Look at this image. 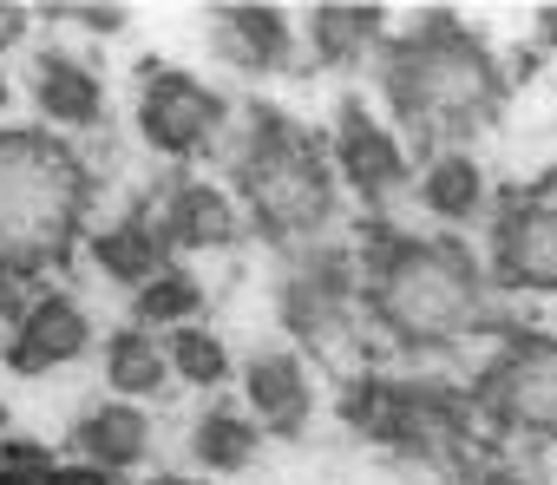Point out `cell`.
<instances>
[{"label":"cell","instance_id":"6da1fadb","mask_svg":"<svg viewBox=\"0 0 557 485\" xmlns=\"http://www.w3.org/2000/svg\"><path fill=\"white\" fill-rule=\"evenodd\" d=\"M361 302L394 348L446 355L485 322L492 276L459 236H381L361 263Z\"/></svg>","mask_w":557,"mask_h":485},{"label":"cell","instance_id":"7a4b0ae2","mask_svg":"<svg viewBox=\"0 0 557 485\" xmlns=\"http://www.w3.org/2000/svg\"><path fill=\"white\" fill-rule=\"evenodd\" d=\"M92 210V171L47 125L0 132V283H27L73 257Z\"/></svg>","mask_w":557,"mask_h":485},{"label":"cell","instance_id":"3957f363","mask_svg":"<svg viewBox=\"0 0 557 485\" xmlns=\"http://www.w3.org/2000/svg\"><path fill=\"white\" fill-rule=\"evenodd\" d=\"M381 99L407 125L466 138L498 112L505 73H498V53L459 14H420L407 34H387L381 47Z\"/></svg>","mask_w":557,"mask_h":485},{"label":"cell","instance_id":"277c9868","mask_svg":"<svg viewBox=\"0 0 557 485\" xmlns=\"http://www.w3.org/2000/svg\"><path fill=\"white\" fill-rule=\"evenodd\" d=\"M230 190L256 229L283 242H309L335 216V158L289 112L249 105V125L230 145Z\"/></svg>","mask_w":557,"mask_h":485},{"label":"cell","instance_id":"5b68a950","mask_svg":"<svg viewBox=\"0 0 557 485\" xmlns=\"http://www.w3.org/2000/svg\"><path fill=\"white\" fill-rule=\"evenodd\" d=\"M342 420L368 446H387V452H407V459H459L472 446L479 400H466L459 387H433V381L361 374L342 394Z\"/></svg>","mask_w":557,"mask_h":485},{"label":"cell","instance_id":"8992f818","mask_svg":"<svg viewBox=\"0 0 557 485\" xmlns=\"http://www.w3.org/2000/svg\"><path fill=\"white\" fill-rule=\"evenodd\" d=\"M472 400L498 433L557 446V335H511L485 361Z\"/></svg>","mask_w":557,"mask_h":485},{"label":"cell","instance_id":"52a82bcc","mask_svg":"<svg viewBox=\"0 0 557 485\" xmlns=\"http://www.w3.org/2000/svg\"><path fill=\"white\" fill-rule=\"evenodd\" d=\"M138 138L158 158L190 164V158H203L230 138V99L210 79L184 73V66H158L138 86Z\"/></svg>","mask_w":557,"mask_h":485},{"label":"cell","instance_id":"ba28073f","mask_svg":"<svg viewBox=\"0 0 557 485\" xmlns=\"http://www.w3.org/2000/svg\"><path fill=\"white\" fill-rule=\"evenodd\" d=\"M355 289H361V276L348 270V257L309 250L283 276V289H275V322H283L289 341L329 355V348H342L355 335Z\"/></svg>","mask_w":557,"mask_h":485},{"label":"cell","instance_id":"9c48e42d","mask_svg":"<svg viewBox=\"0 0 557 485\" xmlns=\"http://www.w3.org/2000/svg\"><path fill=\"white\" fill-rule=\"evenodd\" d=\"M492 276L518 296H557V197L531 190L492 216Z\"/></svg>","mask_w":557,"mask_h":485},{"label":"cell","instance_id":"30bf717a","mask_svg":"<svg viewBox=\"0 0 557 485\" xmlns=\"http://www.w3.org/2000/svg\"><path fill=\"white\" fill-rule=\"evenodd\" d=\"M329 158H335V177H342L361 203H387V197H400L407 177H413V171H407V151H400V138H394V125L374 119L368 105H342Z\"/></svg>","mask_w":557,"mask_h":485},{"label":"cell","instance_id":"8fae6325","mask_svg":"<svg viewBox=\"0 0 557 485\" xmlns=\"http://www.w3.org/2000/svg\"><path fill=\"white\" fill-rule=\"evenodd\" d=\"M92 341L99 335H92L86 302H73L66 289H47L21 309V322L8 335V368L14 374H53V368H73Z\"/></svg>","mask_w":557,"mask_h":485},{"label":"cell","instance_id":"7c38bea8","mask_svg":"<svg viewBox=\"0 0 557 485\" xmlns=\"http://www.w3.org/2000/svg\"><path fill=\"white\" fill-rule=\"evenodd\" d=\"M243 413L269 433V439H296L315 413V387L296 348H256L243 361Z\"/></svg>","mask_w":557,"mask_h":485},{"label":"cell","instance_id":"4fadbf2b","mask_svg":"<svg viewBox=\"0 0 557 485\" xmlns=\"http://www.w3.org/2000/svg\"><path fill=\"white\" fill-rule=\"evenodd\" d=\"M158 229L177 257H197V250H230L243 236V203L230 184H210V177H177L158 203Z\"/></svg>","mask_w":557,"mask_h":485},{"label":"cell","instance_id":"5bb4252c","mask_svg":"<svg viewBox=\"0 0 557 485\" xmlns=\"http://www.w3.org/2000/svg\"><path fill=\"white\" fill-rule=\"evenodd\" d=\"M210 47L243 73H283L296 60V21L262 0H230V8H210Z\"/></svg>","mask_w":557,"mask_h":485},{"label":"cell","instance_id":"9a60e30c","mask_svg":"<svg viewBox=\"0 0 557 485\" xmlns=\"http://www.w3.org/2000/svg\"><path fill=\"white\" fill-rule=\"evenodd\" d=\"M27 92H34V112L47 119V132H60V138H66V132H92V125L106 119V86H99V73H92L86 60L60 53V47L34 53Z\"/></svg>","mask_w":557,"mask_h":485},{"label":"cell","instance_id":"2e32d148","mask_svg":"<svg viewBox=\"0 0 557 485\" xmlns=\"http://www.w3.org/2000/svg\"><path fill=\"white\" fill-rule=\"evenodd\" d=\"M86 250H92V270H99L106 283L132 289V296L171 270V242H164V229H158L151 210H125V216L99 223V229L86 236Z\"/></svg>","mask_w":557,"mask_h":485},{"label":"cell","instance_id":"e0dca14e","mask_svg":"<svg viewBox=\"0 0 557 485\" xmlns=\"http://www.w3.org/2000/svg\"><path fill=\"white\" fill-rule=\"evenodd\" d=\"M413 197H420V210H426L433 223H446V229H466V223H479V216H485V203H492V184H485V164H479L472 151L446 145V151H433V158L420 164V177H413Z\"/></svg>","mask_w":557,"mask_h":485},{"label":"cell","instance_id":"ac0fdd59","mask_svg":"<svg viewBox=\"0 0 557 485\" xmlns=\"http://www.w3.org/2000/svg\"><path fill=\"white\" fill-rule=\"evenodd\" d=\"M106 394L112 400H158L164 387H171V355H164V335H151V328H138V322H125V328H112L106 335Z\"/></svg>","mask_w":557,"mask_h":485},{"label":"cell","instance_id":"d6986e66","mask_svg":"<svg viewBox=\"0 0 557 485\" xmlns=\"http://www.w3.org/2000/svg\"><path fill=\"white\" fill-rule=\"evenodd\" d=\"M73 446H79L99 472H132V465H145V452H151V413H145L138 400H99V407L79 420Z\"/></svg>","mask_w":557,"mask_h":485},{"label":"cell","instance_id":"ffe728a7","mask_svg":"<svg viewBox=\"0 0 557 485\" xmlns=\"http://www.w3.org/2000/svg\"><path fill=\"white\" fill-rule=\"evenodd\" d=\"M381 47H387V14L381 8H355V0H322V8H309V53L322 66H355Z\"/></svg>","mask_w":557,"mask_h":485},{"label":"cell","instance_id":"44dd1931","mask_svg":"<svg viewBox=\"0 0 557 485\" xmlns=\"http://www.w3.org/2000/svg\"><path fill=\"white\" fill-rule=\"evenodd\" d=\"M256 452H262V426H256L243 407H210V413L190 426V459H197L203 472H216V478L249 472Z\"/></svg>","mask_w":557,"mask_h":485},{"label":"cell","instance_id":"7402d4cb","mask_svg":"<svg viewBox=\"0 0 557 485\" xmlns=\"http://www.w3.org/2000/svg\"><path fill=\"white\" fill-rule=\"evenodd\" d=\"M197 309H203V283H197L184 263H171L158 283H145V289L132 296V322L151 328V335H177V328H190Z\"/></svg>","mask_w":557,"mask_h":485},{"label":"cell","instance_id":"603a6c76","mask_svg":"<svg viewBox=\"0 0 557 485\" xmlns=\"http://www.w3.org/2000/svg\"><path fill=\"white\" fill-rule=\"evenodd\" d=\"M164 355H171V381H184V387H223L230 374H236V361H230V348H223V335L216 328H203V322H190V328H177V335H164Z\"/></svg>","mask_w":557,"mask_h":485},{"label":"cell","instance_id":"cb8c5ba5","mask_svg":"<svg viewBox=\"0 0 557 485\" xmlns=\"http://www.w3.org/2000/svg\"><path fill=\"white\" fill-rule=\"evenodd\" d=\"M453 485H531V478L518 465H505V459H466L453 472Z\"/></svg>","mask_w":557,"mask_h":485},{"label":"cell","instance_id":"d4e9b609","mask_svg":"<svg viewBox=\"0 0 557 485\" xmlns=\"http://www.w3.org/2000/svg\"><path fill=\"white\" fill-rule=\"evenodd\" d=\"M53 21H86L92 34H119L125 27V8H92V0H60Z\"/></svg>","mask_w":557,"mask_h":485},{"label":"cell","instance_id":"484cf974","mask_svg":"<svg viewBox=\"0 0 557 485\" xmlns=\"http://www.w3.org/2000/svg\"><path fill=\"white\" fill-rule=\"evenodd\" d=\"M537 40L557 53V0H550V8H537Z\"/></svg>","mask_w":557,"mask_h":485},{"label":"cell","instance_id":"4316f807","mask_svg":"<svg viewBox=\"0 0 557 485\" xmlns=\"http://www.w3.org/2000/svg\"><path fill=\"white\" fill-rule=\"evenodd\" d=\"M145 485H197V478H190V472H151Z\"/></svg>","mask_w":557,"mask_h":485},{"label":"cell","instance_id":"83f0119b","mask_svg":"<svg viewBox=\"0 0 557 485\" xmlns=\"http://www.w3.org/2000/svg\"><path fill=\"white\" fill-rule=\"evenodd\" d=\"M8 105H14V79H8V66H0V119H8Z\"/></svg>","mask_w":557,"mask_h":485}]
</instances>
